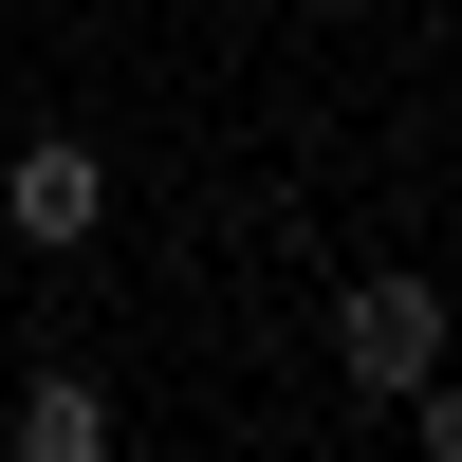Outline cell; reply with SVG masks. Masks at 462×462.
<instances>
[{
  "label": "cell",
  "mask_w": 462,
  "mask_h": 462,
  "mask_svg": "<svg viewBox=\"0 0 462 462\" xmlns=\"http://www.w3.org/2000/svg\"><path fill=\"white\" fill-rule=\"evenodd\" d=\"M333 370H352L370 407H407V389L444 370V296H426V278H352V296H333Z\"/></svg>",
  "instance_id": "1"
},
{
  "label": "cell",
  "mask_w": 462,
  "mask_h": 462,
  "mask_svg": "<svg viewBox=\"0 0 462 462\" xmlns=\"http://www.w3.org/2000/svg\"><path fill=\"white\" fill-rule=\"evenodd\" d=\"M0 222H19V241H93V222H111V167L74 130H37L19 167H0Z\"/></svg>",
  "instance_id": "2"
},
{
  "label": "cell",
  "mask_w": 462,
  "mask_h": 462,
  "mask_svg": "<svg viewBox=\"0 0 462 462\" xmlns=\"http://www.w3.org/2000/svg\"><path fill=\"white\" fill-rule=\"evenodd\" d=\"M0 444H19V462H111V389H93V370H37V389L0 407Z\"/></svg>",
  "instance_id": "3"
},
{
  "label": "cell",
  "mask_w": 462,
  "mask_h": 462,
  "mask_svg": "<svg viewBox=\"0 0 462 462\" xmlns=\"http://www.w3.org/2000/svg\"><path fill=\"white\" fill-rule=\"evenodd\" d=\"M407 407H426V444H444V462H462V389H444V370H426V389H407Z\"/></svg>",
  "instance_id": "4"
}]
</instances>
